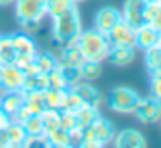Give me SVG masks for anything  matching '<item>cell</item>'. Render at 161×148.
Here are the masks:
<instances>
[{
	"mask_svg": "<svg viewBox=\"0 0 161 148\" xmlns=\"http://www.w3.org/2000/svg\"><path fill=\"white\" fill-rule=\"evenodd\" d=\"M25 79H26V74L21 69L16 67L14 64L2 65V78H0V83H2L9 91H11V89H23Z\"/></svg>",
	"mask_w": 161,
	"mask_h": 148,
	"instance_id": "obj_11",
	"label": "cell"
},
{
	"mask_svg": "<svg viewBox=\"0 0 161 148\" xmlns=\"http://www.w3.org/2000/svg\"><path fill=\"white\" fill-rule=\"evenodd\" d=\"M83 60H85V57L76 43L66 45V47H63L59 50V57H57V64L59 65H73V67H78Z\"/></svg>",
	"mask_w": 161,
	"mask_h": 148,
	"instance_id": "obj_15",
	"label": "cell"
},
{
	"mask_svg": "<svg viewBox=\"0 0 161 148\" xmlns=\"http://www.w3.org/2000/svg\"><path fill=\"white\" fill-rule=\"evenodd\" d=\"M121 21V12L114 7H102L97 14H95V29L102 31V33L108 34L116 24Z\"/></svg>",
	"mask_w": 161,
	"mask_h": 148,
	"instance_id": "obj_9",
	"label": "cell"
},
{
	"mask_svg": "<svg viewBox=\"0 0 161 148\" xmlns=\"http://www.w3.org/2000/svg\"><path fill=\"white\" fill-rule=\"evenodd\" d=\"M83 145V129L73 127L68 131V146H81Z\"/></svg>",
	"mask_w": 161,
	"mask_h": 148,
	"instance_id": "obj_36",
	"label": "cell"
},
{
	"mask_svg": "<svg viewBox=\"0 0 161 148\" xmlns=\"http://www.w3.org/2000/svg\"><path fill=\"white\" fill-rule=\"evenodd\" d=\"M9 122H11V120H9V115H7V114H5L2 109H0V129L7 127V124H9Z\"/></svg>",
	"mask_w": 161,
	"mask_h": 148,
	"instance_id": "obj_39",
	"label": "cell"
},
{
	"mask_svg": "<svg viewBox=\"0 0 161 148\" xmlns=\"http://www.w3.org/2000/svg\"><path fill=\"white\" fill-rule=\"evenodd\" d=\"M14 59H16V50H14V45H12L11 34L0 36V64L2 65L12 64Z\"/></svg>",
	"mask_w": 161,
	"mask_h": 148,
	"instance_id": "obj_24",
	"label": "cell"
},
{
	"mask_svg": "<svg viewBox=\"0 0 161 148\" xmlns=\"http://www.w3.org/2000/svg\"><path fill=\"white\" fill-rule=\"evenodd\" d=\"M75 5L73 0H47V14L50 17H57L61 16L63 12H66L68 9Z\"/></svg>",
	"mask_w": 161,
	"mask_h": 148,
	"instance_id": "obj_29",
	"label": "cell"
},
{
	"mask_svg": "<svg viewBox=\"0 0 161 148\" xmlns=\"http://www.w3.org/2000/svg\"><path fill=\"white\" fill-rule=\"evenodd\" d=\"M68 89H54V88H47L43 91V98H45V107L47 109H56L61 110L63 109V102H64V95Z\"/></svg>",
	"mask_w": 161,
	"mask_h": 148,
	"instance_id": "obj_23",
	"label": "cell"
},
{
	"mask_svg": "<svg viewBox=\"0 0 161 148\" xmlns=\"http://www.w3.org/2000/svg\"><path fill=\"white\" fill-rule=\"evenodd\" d=\"M78 69H80L81 79H85V81L97 79L99 76H101V72H102L101 62H97V60H88V59H85V60L81 62L80 65H78Z\"/></svg>",
	"mask_w": 161,
	"mask_h": 148,
	"instance_id": "obj_22",
	"label": "cell"
},
{
	"mask_svg": "<svg viewBox=\"0 0 161 148\" xmlns=\"http://www.w3.org/2000/svg\"><path fill=\"white\" fill-rule=\"evenodd\" d=\"M114 140V127L109 120L101 119L90 124L87 129L83 131V145L85 148H92V146H106Z\"/></svg>",
	"mask_w": 161,
	"mask_h": 148,
	"instance_id": "obj_4",
	"label": "cell"
},
{
	"mask_svg": "<svg viewBox=\"0 0 161 148\" xmlns=\"http://www.w3.org/2000/svg\"><path fill=\"white\" fill-rule=\"evenodd\" d=\"M23 127H25L26 134L28 136H36V134H43V122H42V117L40 114H33L31 117L23 122Z\"/></svg>",
	"mask_w": 161,
	"mask_h": 148,
	"instance_id": "obj_30",
	"label": "cell"
},
{
	"mask_svg": "<svg viewBox=\"0 0 161 148\" xmlns=\"http://www.w3.org/2000/svg\"><path fill=\"white\" fill-rule=\"evenodd\" d=\"M159 40H161L159 29L149 23L142 24L140 28L135 29V48H142L146 52L147 48L159 45Z\"/></svg>",
	"mask_w": 161,
	"mask_h": 148,
	"instance_id": "obj_8",
	"label": "cell"
},
{
	"mask_svg": "<svg viewBox=\"0 0 161 148\" xmlns=\"http://www.w3.org/2000/svg\"><path fill=\"white\" fill-rule=\"evenodd\" d=\"M57 67L61 69V72H63L64 79L68 81L69 88H71V86H75V84H78V83L81 81L80 69H78V67H73V65H57Z\"/></svg>",
	"mask_w": 161,
	"mask_h": 148,
	"instance_id": "obj_34",
	"label": "cell"
},
{
	"mask_svg": "<svg viewBox=\"0 0 161 148\" xmlns=\"http://www.w3.org/2000/svg\"><path fill=\"white\" fill-rule=\"evenodd\" d=\"M71 89H73V91L83 100V103H87V105L99 107V103H101V93H99V89L94 88L92 84H87V83L80 81L78 84L71 86Z\"/></svg>",
	"mask_w": 161,
	"mask_h": 148,
	"instance_id": "obj_17",
	"label": "cell"
},
{
	"mask_svg": "<svg viewBox=\"0 0 161 148\" xmlns=\"http://www.w3.org/2000/svg\"><path fill=\"white\" fill-rule=\"evenodd\" d=\"M12 2H16V0H0V7H5V5H9V3H12Z\"/></svg>",
	"mask_w": 161,
	"mask_h": 148,
	"instance_id": "obj_41",
	"label": "cell"
},
{
	"mask_svg": "<svg viewBox=\"0 0 161 148\" xmlns=\"http://www.w3.org/2000/svg\"><path fill=\"white\" fill-rule=\"evenodd\" d=\"M75 117H76V127H80V129L85 131L94 120H97L99 117H101L99 107L87 105V103H85V105H81L80 109L75 112Z\"/></svg>",
	"mask_w": 161,
	"mask_h": 148,
	"instance_id": "obj_18",
	"label": "cell"
},
{
	"mask_svg": "<svg viewBox=\"0 0 161 148\" xmlns=\"http://www.w3.org/2000/svg\"><path fill=\"white\" fill-rule=\"evenodd\" d=\"M149 0H126L121 10V21H125L133 29L146 24V9Z\"/></svg>",
	"mask_w": 161,
	"mask_h": 148,
	"instance_id": "obj_6",
	"label": "cell"
},
{
	"mask_svg": "<svg viewBox=\"0 0 161 148\" xmlns=\"http://www.w3.org/2000/svg\"><path fill=\"white\" fill-rule=\"evenodd\" d=\"M25 105L31 114H42L45 107V98H43V91H28L25 93Z\"/></svg>",
	"mask_w": 161,
	"mask_h": 148,
	"instance_id": "obj_21",
	"label": "cell"
},
{
	"mask_svg": "<svg viewBox=\"0 0 161 148\" xmlns=\"http://www.w3.org/2000/svg\"><path fill=\"white\" fill-rule=\"evenodd\" d=\"M76 45L85 59L97 62H102L104 59H108L109 48H111V41H109L108 34L95 29V28L81 31L76 40Z\"/></svg>",
	"mask_w": 161,
	"mask_h": 148,
	"instance_id": "obj_2",
	"label": "cell"
},
{
	"mask_svg": "<svg viewBox=\"0 0 161 148\" xmlns=\"http://www.w3.org/2000/svg\"><path fill=\"white\" fill-rule=\"evenodd\" d=\"M81 105H85L83 100L80 98V96L76 95V93L73 91V89H68L66 95H64V102H63V109L61 110H68V112H76L78 109H80Z\"/></svg>",
	"mask_w": 161,
	"mask_h": 148,
	"instance_id": "obj_31",
	"label": "cell"
},
{
	"mask_svg": "<svg viewBox=\"0 0 161 148\" xmlns=\"http://www.w3.org/2000/svg\"><path fill=\"white\" fill-rule=\"evenodd\" d=\"M4 146H11V143H9V134H7V129H0V148Z\"/></svg>",
	"mask_w": 161,
	"mask_h": 148,
	"instance_id": "obj_38",
	"label": "cell"
},
{
	"mask_svg": "<svg viewBox=\"0 0 161 148\" xmlns=\"http://www.w3.org/2000/svg\"><path fill=\"white\" fill-rule=\"evenodd\" d=\"M49 88L54 89H69V84L68 81L64 79L63 72H61L59 67H56L54 71L49 72Z\"/></svg>",
	"mask_w": 161,
	"mask_h": 148,
	"instance_id": "obj_32",
	"label": "cell"
},
{
	"mask_svg": "<svg viewBox=\"0 0 161 148\" xmlns=\"http://www.w3.org/2000/svg\"><path fill=\"white\" fill-rule=\"evenodd\" d=\"M159 33H161V29H159ZM159 43H161V40H159Z\"/></svg>",
	"mask_w": 161,
	"mask_h": 148,
	"instance_id": "obj_45",
	"label": "cell"
},
{
	"mask_svg": "<svg viewBox=\"0 0 161 148\" xmlns=\"http://www.w3.org/2000/svg\"><path fill=\"white\" fill-rule=\"evenodd\" d=\"M133 114L144 124L156 122V120L161 119V100H158L153 95L147 96V98H140L135 110H133Z\"/></svg>",
	"mask_w": 161,
	"mask_h": 148,
	"instance_id": "obj_7",
	"label": "cell"
},
{
	"mask_svg": "<svg viewBox=\"0 0 161 148\" xmlns=\"http://www.w3.org/2000/svg\"><path fill=\"white\" fill-rule=\"evenodd\" d=\"M35 55H25V54L16 55V59H14L12 64H14L18 69H21L26 76H33V74L38 72L36 71V65H35Z\"/></svg>",
	"mask_w": 161,
	"mask_h": 148,
	"instance_id": "obj_27",
	"label": "cell"
},
{
	"mask_svg": "<svg viewBox=\"0 0 161 148\" xmlns=\"http://www.w3.org/2000/svg\"><path fill=\"white\" fill-rule=\"evenodd\" d=\"M151 95L161 100V79H151Z\"/></svg>",
	"mask_w": 161,
	"mask_h": 148,
	"instance_id": "obj_37",
	"label": "cell"
},
{
	"mask_svg": "<svg viewBox=\"0 0 161 148\" xmlns=\"http://www.w3.org/2000/svg\"><path fill=\"white\" fill-rule=\"evenodd\" d=\"M42 122H43V133H50L52 129L59 127V120H61V110H56V109H45L42 114Z\"/></svg>",
	"mask_w": 161,
	"mask_h": 148,
	"instance_id": "obj_26",
	"label": "cell"
},
{
	"mask_svg": "<svg viewBox=\"0 0 161 148\" xmlns=\"http://www.w3.org/2000/svg\"><path fill=\"white\" fill-rule=\"evenodd\" d=\"M0 78H2V64H0Z\"/></svg>",
	"mask_w": 161,
	"mask_h": 148,
	"instance_id": "obj_44",
	"label": "cell"
},
{
	"mask_svg": "<svg viewBox=\"0 0 161 148\" xmlns=\"http://www.w3.org/2000/svg\"><path fill=\"white\" fill-rule=\"evenodd\" d=\"M133 57H135V47H126V45H111L108 54L109 62L119 67L128 65L133 60Z\"/></svg>",
	"mask_w": 161,
	"mask_h": 148,
	"instance_id": "obj_13",
	"label": "cell"
},
{
	"mask_svg": "<svg viewBox=\"0 0 161 148\" xmlns=\"http://www.w3.org/2000/svg\"><path fill=\"white\" fill-rule=\"evenodd\" d=\"M52 21H54L52 40H56L61 47L76 43L80 33L83 31L81 29V19H80V12L76 9V3L71 9H68L66 12H63L61 16L54 17Z\"/></svg>",
	"mask_w": 161,
	"mask_h": 148,
	"instance_id": "obj_1",
	"label": "cell"
},
{
	"mask_svg": "<svg viewBox=\"0 0 161 148\" xmlns=\"http://www.w3.org/2000/svg\"><path fill=\"white\" fill-rule=\"evenodd\" d=\"M5 129H7V134H9V143H11V146H23L26 136H28L25 127H23V124L9 122Z\"/></svg>",
	"mask_w": 161,
	"mask_h": 148,
	"instance_id": "obj_25",
	"label": "cell"
},
{
	"mask_svg": "<svg viewBox=\"0 0 161 148\" xmlns=\"http://www.w3.org/2000/svg\"><path fill=\"white\" fill-rule=\"evenodd\" d=\"M140 96L137 95L135 89L128 88V86H116L114 89H111L109 93V109L113 112L118 114H133L137 103H139Z\"/></svg>",
	"mask_w": 161,
	"mask_h": 148,
	"instance_id": "obj_5",
	"label": "cell"
},
{
	"mask_svg": "<svg viewBox=\"0 0 161 148\" xmlns=\"http://www.w3.org/2000/svg\"><path fill=\"white\" fill-rule=\"evenodd\" d=\"M35 65H36V71L38 72L49 74V72L54 71L59 64H57V57L52 54V52H36Z\"/></svg>",
	"mask_w": 161,
	"mask_h": 148,
	"instance_id": "obj_20",
	"label": "cell"
},
{
	"mask_svg": "<svg viewBox=\"0 0 161 148\" xmlns=\"http://www.w3.org/2000/svg\"><path fill=\"white\" fill-rule=\"evenodd\" d=\"M25 105V91L23 89H11L5 93V96L0 100V109L4 110L9 117L16 114Z\"/></svg>",
	"mask_w": 161,
	"mask_h": 148,
	"instance_id": "obj_14",
	"label": "cell"
},
{
	"mask_svg": "<svg viewBox=\"0 0 161 148\" xmlns=\"http://www.w3.org/2000/svg\"><path fill=\"white\" fill-rule=\"evenodd\" d=\"M108 38L111 45H126V47H135V29L132 26L119 21L114 28L108 33Z\"/></svg>",
	"mask_w": 161,
	"mask_h": 148,
	"instance_id": "obj_10",
	"label": "cell"
},
{
	"mask_svg": "<svg viewBox=\"0 0 161 148\" xmlns=\"http://www.w3.org/2000/svg\"><path fill=\"white\" fill-rule=\"evenodd\" d=\"M147 141L137 129H125L114 138V146L118 148H142Z\"/></svg>",
	"mask_w": 161,
	"mask_h": 148,
	"instance_id": "obj_12",
	"label": "cell"
},
{
	"mask_svg": "<svg viewBox=\"0 0 161 148\" xmlns=\"http://www.w3.org/2000/svg\"><path fill=\"white\" fill-rule=\"evenodd\" d=\"M47 16V0H16V17L23 29L33 31Z\"/></svg>",
	"mask_w": 161,
	"mask_h": 148,
	"instance_id": "obj_3",
	"label": "cell"
},
{
	"mask_svg": "<svg viewBox=\"0 0 161 148\" xmlns=\"http://www.w3.org/2000/svg\"><path fill=\"white\" fill-rule=\"evenodd\" d=\"M144 60H146V65L149 69V72L161 69V43L156 45V47L147 48L146 55H144Z\"/></svg>",
	"mask_w": 161,
	"mask_h": 148,
	"instance_id": "obj_28",
	"label": "cell"
},
{
	"mask_svg": "<svg viewBox=\"0 0 161 148\" xmlns=\"http://www.w3.org/2000/svg\"><path fill=\"white\" fill-rule=\"evenodd\" d=\"M11 40H12V45H14L16 55H21V54L35 55L38 52L35 40L26 33H14V34H11Z\"/></svg>",
	"mask_w": 161,
	"mask_h": 148,
	"instance_id": "obj_16",
	"label": "cell"
},
{
	"mask_svg": "<svg viewBox=\"0 0 161 148\" xmlns=\"http://www.w3.org/2000/svg\"><path fill=\"white\" fill-rule=\"evenodd\" d=\"M7 91H9V89L5 88V86L2 84V83H0V100L4 98V96H5V93H7Z\"/></svg>",
	"mask_w": 161,
	"mask_h": 148,
	"instance_id": "obj_40",
	"label": "cell"
},
{
	"mask_svg": "<svg viewBox=\"0 0 161 148\" xmlns=\"http://www.w3.org/2000/svg\"><path fill=\"white\" fill-rule=\"evenodd\" d=\"M75 3H78V2H85V0H73Z\"/></svg>",
	"mask_w": 161,
	"mask_h": 148,
	"instance_id": "obj_43",
	"label": "cell"
},
{
	"mask_svg": "<svg viewBox=\"0 0 161 148\" xmlns=\"http://www.w3.org/2000/svg\"><path fill=\"white\" fill-rule=\"evenodd\" d=\"M59 127L66 131H71L73 127H76V117L75 112H68V110H61V120H59Z\"/></svg>",
	"mask_w": 161,
	"mask_h": 148,
	"instance_id": "obj_35",
	"label": "cell"
},
{
	"mask_svg": "<svg viewBox=\"0 0 161 148\" xmlns=\"http://www.w3.org/2000/svg\"><path fill=\"white\" fill-rule=\"evenodd\" d=\"M50 141V146H68V131L63 127H56L50 133H47Z\"/></svg>",
	"mask_w": 161,
	"mask_h": 148,
	"instance_id": "obj_33",
	"label": "cell"
},
{
	"mask_svg": "<svg viewBox=\"0 0 161 148\" xmlns=\"http://www.w3.org/2000/svg\"><path fill=\"white\" fill-rule=\"evenodd\" d=\"M49 88V74L43 72H36L33 76H26L25 84H23V91H45Z\"/></svg>",
	"mask_w": 161,
	"mask_h": 148,
	"instance_id": "obj_19",
	"label": "cell"
},
{
	"mask_svg": "<svg viewBox=\"0 0 161 148\" xmlns=\"http://www.w3.org/2000/svg\"><path fill=\"white\" fill-rule=\"evenodd\" d=\"M151 2H156L158 5H161V0H151Z\"/></svg>",
	"mask_w": 161,
	"mask_h": 148,
	"instance_id": "obj_42",
	"label": "cell"
}]
</instances>
